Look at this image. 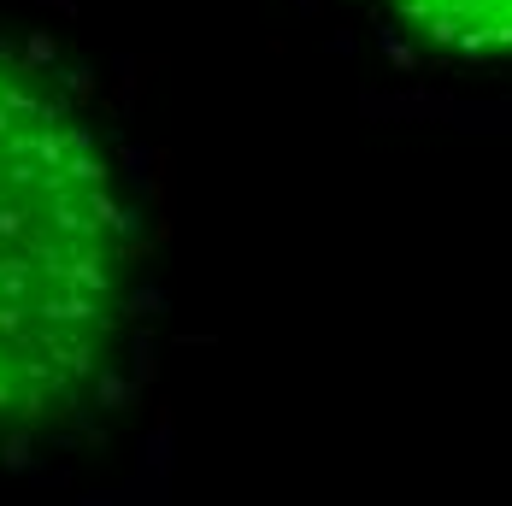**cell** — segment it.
Wrapping results in <instances>:
<instances>
[{
  "instance_id": "cell-1",
  "label": "cell",
  "mask_w": 512,
  "mask_h": 506,
  "mask_svg": "<svg viewBox=\"0 0 512 506\" xmlns=\"http://www.w3.org/2000/svg\"><path fill=\"white\" fill-rule=\"evenodd\" d=\"M154 212L89 71L0 36V454L77 430L124 377Z\"/></svg>"
},
{
  "instance_id": "cell-2",
  "label": "cell",
  "mask_w": 512,
  "mask_h": 506,
  "mask_svg": "<svg viewBox=\"0 0 512 506\" xmlns=\"http://www.w3.org/2000/svg\"><path fill=\"white\" fill-rule=\"evenodd\" d=\"M401 30L448 53H512V0H377Z\"/></svg>"
}]
</instances>
